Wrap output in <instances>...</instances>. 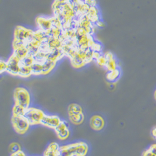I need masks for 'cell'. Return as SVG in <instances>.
<instances>
[{
	"label": "cell",
	"mask_w": 156,
	"mask_h": 156,
	"mask_svg": "<svg viewBox=\"0 0 156 156\" xmlns=\"http://www.w3.org/2000/svg\"><path fill=\"white\" fill-rule=\"evenodd\" d=\"M88 147L84 142L60 147L58 156H85L87 152Z\"/></svg>",
	"instance_id": "obj_1"
},
{
	"label": "cell",
	"mask_w": 156,
	"mask_h": 156,
	"mask_svg": "<svg viewBox=\"0 0 156 156\" xmlns=\"http://www.w3.org/2000/svg\"><path fill=\"white\" fill-rule=\"evenodd\" d=\"M44 113L40 109L29 107L26 109L24 117L30 126L41 124V121Z\"/></svg>",
	"instance_id": "obj_2"
},
{
	"label": "cell",
	"mask_w": 156,
	"mask_h": 156,
	"mask_svg": "<svg viewBox=\"0 0 156 156\" xmlns=\"http://www.w3.org/2000/svg\"><path fill=\"white\" fill-rule=\"evenodd\" d=\"M14 98L15 104L19 105L25 109L30 107V94L27 89L23 87H18L15 90Z\"/></svg>",
	"instance_id": "obj_3"
},
{
	"label": "cell",
	"mask_w": 156,
	"mask_h": 156,
	"mask_svg": "<svg viewBox=\"0 0 156 156\" xmlns=\"http://www.w3.org/2000/svg\"><path fill=\"white\" fill-rule=\"evenodd\" d=\"M12 123L15 131L20 134H25L28 131L30 126V124L24 116L12 115Z\"/></svg>",
	"instance_id": "obj_4"
},
{
	"label": "cell",
	"mask_w": 156,
	"mask_h": 156,
	"mask_svg": "<svg viewBox=\"0 0 156 156\" xmlns=\"http://www.w3.org/2000/svg\"><path fill=\"white\" fill-rule=\"evenodd\" d=\"M21 67V60L15 55L11 56L6 62V70L8 73L14 76H18Z\"/></svg>",
	"instance_id": "obj_5"
},
{
	"label": "cell",
	"mask_w": 156,
	"mask_h": 156,
	"mask_svg": "<svg viewBox=\"0 0 156 156\" xmlns=\"http://www.w3.org/2000/svg\"><path fill=\"white\" fill-rule=\"evenodd\" d=\"M61 121V119L57 115H49L44 114L41 119V124L55 129Z\"/></svg>",
	"instance_id": "obj_6"
},
{
	"label": "cell",
	"mask_w": 156,
	"mask_h": 156,
	"mask_svg": "<svg viewBox=\"0 0 156 156\" xmlns=\"http://www.w3.org/2000/svg\"><path fill=\"white\" fill-rule=\"evenodd\" d=\"M55 130L58 137L61 140H64L69 137V130L67 124L64 121H61Z\"/></svg>",
	"instance_id": "obj_7"
},
{
	"label": "cell",
	"mask_w": 156,
	"mask_h": 156,
	"mask_svg": "<svg viewBox=\"0 0 156 156\" xmlns=\"http://www.w3.org/2000/svg\"><path fill=\"white\" fill-rule=\"evenodd\" d=\"M90 126L95 130H101L104 126V120L99 115L93 116L90 119Z\"/></svg>",
	"instance_id": "obj_8"
},
{
	"label": "cell",
	"mask_w": 156,
	"mask_h": 156,
	"mask_svg": "<svg viewBox=\"0 0 156 156\" xmlns=\"http://www.w3.org/2000/svg\"><path fill=\"white\" fill-rule=\"evenodd\" d=\"M43 66V74L49 73L55 66V61L47 59L46 61L42 62Z\"/></svg>",
	"instance_id": "obj_9"
},
{
	"label": "cell",
	"mask_w": 156,
	"mask_h": 156,
	"mask_svg": "<svg viewBox=\"0 0 156 156\" xmlns=\"http://www.w3.org/2000/svg\"><path fill=\"white\" fill-rule=\"evenodd\" d=\"M31 70L32 74L40 75L43 74V66L42 63L40 62H34L31 66Z\"/></svg>",
	"instance_id": "obj_10"
},
{
	"label": "cell",
	"mask_w": 156,
	"mask_h": 156,
	"mask_svg": "<svg viewBox=\"0 0 156 156\" xmlns=\"http://www.w3.org/2000/svg\"><path fill=\"white\" fill-rule=\"evenodd\" d=\"M84 117L83 113L69 115L70 121L75 124H80L82 123L84 121Z\"/></svg>",
	"instance_id": "obj_11"
},
{
	"label": "cell",
	"mask_w": 156,
	"mask_h": 156,
	"mask_svg": "<svg viewBox=\"0 0 156 156\" xmlns=\"http://www.w3.org/2000/svg\"><path fill=\"white\" fill-rule=\"evenodd\" d=\"M26 109L24 107L15 104L13 108H12V115L15 116H24Z\"/></svg>",
	"instance_id": "obj_12"
},
{
	"label": "cell",
	"mask_w": 156,
	"mask_h": 156,
	"mask_svg": "<svg viewBox=\"0 0 156 156\" xmlns=\"http://www.w3.org/2000/svg\"><path fill=\"white\" fill-rule=\"evenodd\" d=\"M32 74L31 68L21 65L18 76L23 77H28Z\"/></svg>",
	"instance_id": "obj_13"
},
{
	"label": "cell",
	"mask_w": 156,
	"mask_h": 156,
	"mask_svg": "<svg viewBox=\"0 0 156 156\" xmlns=\"http://www.w3.org/2000/svg\"><path fill=\"white\" fill-rule=\"evenodd\" d=\"M80 113H83V110L80 106L74 104L69 107V115L77 114Z\"/></svg>",
	"instance_id": "obj_14"
},
{
	"label": "cell",
	"mask_w": 156,
	"mask_h": 156,
	"mask_svg": "<svg viewBox=\"0 0 156 156\" xmlns=\"http://www.w3.org/2000/svg\"><path fill=\"white\" fill-rule=\"evenodd\" d=\"M34 61L31 56H27L22 59H21V65L28 67H31V65L34 63Z\"/></svg>",
	"instance_id": "obj_15"
},
{
	"label": "cell",
	"mask_w": 156,
	"mask_h": 156,
	"mask_svg": "<svg viewBox=\"0 0 156 156\" xmlns=\"http://www.w3.org/2000/svg\"><path fill=\"white\" fill-rule=\"evenodd\" d=\"M119 76V71H118L117 69L111 71L108 74V79L110 81H114L115 80H116L117 78L118 77V76Z\"/></svg>",
	"instance_id": "obj_16"
},
{
	"label": "cell",
	"mask_w": 156,
	"mask_h": 156,
	"mask_svg": "<svg viewBox=\"0 0 156 156\" xmlns=\"http://www.w3.org/2000/svg\"><path fill=\"white\" fill-rule=\"evenodd\" d=\"M21 151V147L18 143H12L9 146V151L11 154H14Z\"/></svg>",
	"instance_id": "obj_17"
},
{
	"label": "cell",
	"mask_w": 156,
	"mask_h": 156,
	"mask_svg": "<svg viewBox=\"0 0 156 156\" xmlns=\"http://www.w3.org/2000/svg\"><path fill=\"white\" fill-rule=\"evenodd\" d=\"M6 62L0 60V74L3 73L4 71H6Z\"/></svg>",
	"instance_id": "obj_18"
},
{
	"label": "cell",
	"mask_w": 156,
	"mask_h": 156,
	"mask_svg": "<svg viewBox=\"0 0 156 156\" xmlns=\"http://www.w3.org/2000/svg\"><path fill=\"white\" fill-rule=\"evenodd\" d=\"M11 156H27V155H26V154H24V152H23L21 150L19 152H17L14 153V154H12L11 155Z\"/></svg>",
	"instance_id": "obj_19"
},
{
	"label": "cell",
	"mask_w": 156,
	"mask_h": 156,
	"mask_svg": "<svg viewBox=\"0 0 156 156\" xmlns=\"http://www.w3.org/2000/svg\"><path fill=\"white\" fill-rule=\"evenodd\" d=\"M153 133H154V136L156 137V129L154 130V132H153Z\"/></svg>",
	"instance_id": "obj_20"
},
{
	"label": "cell",
	"mask_w": 156,
	"mask_h": 156,
	"mask_svg": "<svg viewBox=\"0 0 156 156\" xmlns=\"http://www.w3.org/2000/svg\"><path fill=\"white\" fill-rule=\"evenodd\" d=\"M155 97H156V93H155Z\"/></svg>",
	"instance_id": "obj_21"
}]
</instances>
